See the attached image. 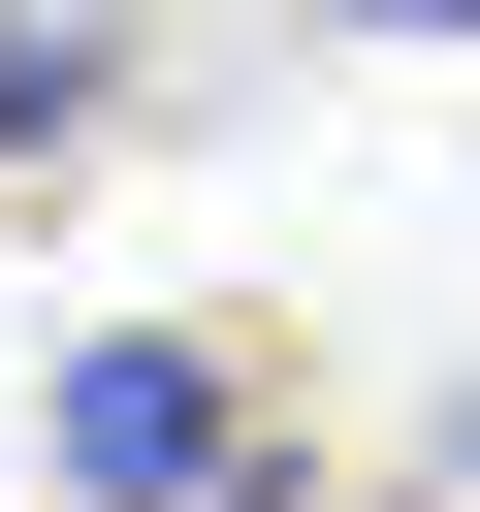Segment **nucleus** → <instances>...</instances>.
I'll list each match as a JSON object with an SVG mask.
<instances>
[{"instance_id": "obj_1", "label": "nucleus", "mask_w": 480, "mask_h": 512, "mask_svg": "<svg viewBox=\"0 0 480 512\" xmlns=\"http://www.w3.org/2000/svg\"><path fill=\"white\" fill-rule=\"evenodd\" d=\"M64 512H320V416H288V320H96L32 384Z\"/></svg>"}, {"instance_id": "obj_2", "label": "nucleus", "mask_w": 480, "mask_h": 512, "mask_svg": "<svg viewBox=\"0 0 480 512\" xmlns=\"http://www.w3.org/2000/svg\"><path fill=\"white\" fill-rule=\"evenodd\" d=\"M128 128H160V0H0V192H64Z\"/></svg>"}, {"instance_id": "obj_3", "label": "nucleus", "mask_w": 480, "mask_h": 512, "mask_svg": "<svg viewBox=\"0 0 480 512\" xmlns=\"http://www.w3.org/2000/svg\"><path fill=\"white\" fill-rule=\"evenodd\" d=\"M320 32H480V0H320Z\"/></svg>"}, {"instance_id": "obj_4", "label": "nucleus", "mask_w": 480, "mask_h": 512, "mask_svg": "<svg viewBox=\"0 0 480 512\" xmlns=\"http://www.w3.org/2000/svg\"><path fill=\"white\" fill-rule=\"evenodd\" d=\"M448 480H480V416H448Z\"/></svg>"}]
</instances>
